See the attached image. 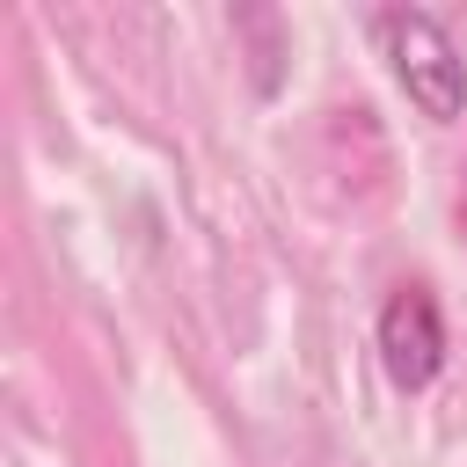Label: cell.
I'll return each instance as SVG.
<instances>
[{"label":"cell","mask_w":467,"mask_h":467,"mask_svg":"<svg viewBox=\"0 0 467 467\" xmlns=\"http://www.w3.org/2000/svg\"><path fill=\"white\" fill-rule=\"evenodd\" d=\"M379 51L431 124H452L467 109V58L452 51V36L431 15H379Z\"/></svg>","instance_id":"cell-1"},{"label":"cell","mask_w":467,"mask_h":467,"mask_svg":"<svg viewBox=\"0 0 467 467\" xmlns=\"http://www.w3.org/2000/svg\"><path fill=\"white\" fill-rule=\"evenodd\" d=\"M379 365L401 394H423L445 365V321H438V299L423 285H401L387 306H379Z\"/></svg>","instance_id":"cell-2"}]
</instances>
